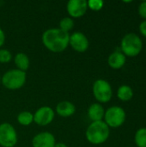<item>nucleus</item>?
Returning a JSON list of instances; mask_svg holds the SVG:
<instances>
[{
    "label": "nucleus",
    "mask_w": 146,
    "mask_h": 147,
    "mask_svg": "<svg viewBox=\"0 0 146 147\" xmlns=\"http://www.w3.org/2000/svg\"><path fill=\"white\" fill-rule=\"evenodd\" d=\"M117 96L120 101H130L133 96V90L128 85H121L117 91Z\"/></svg>",
    "instance_id": "obj_16"
},
{
    "label": "nucleus",
    "mask_w": 146,
    "mask_h": 147,
    "mask_svg": "<svg viewBox=\"0 0 146 147\" xmlns=\"http://www.w3.org/2000/svg\"><path fill=\"white\" fill-rule=\"evenodd\" d=\"M69 45L76 52L83 53V52L87 51V49L89 48V41L87 36L83 33L77 31L70 35Z\"/></svg>",
    "instance_id": "obj_9"
},
{
    "label": "nucleus",
    "mask_w": 146,
    "mask_h": 147,
    "mask_svg": "<svg viewBox=\"0 0 146 147\" xmlns=\"http://www.w3.org/2000/svg\"><path fill=\"white\" fill-rule=\"evenodd\" d=\"M105 110L101 103H93L88 109V117L94 121H102L104 118Z\"/></svg>",
    "instance_id": "obj_14"
},
{
    "label": "nucleus",
    "mask_w": 146,
    "mask_h": 147,
    "mask_svg": "<svg viewBox=\"0 0 146 147\" xmlns=\"http://www.w3.org/2000/svg\"><path fill=\"white\" fill-rule=\"evenodd\" d=\"M93 95L97 102L101 103L109 102L113 96L110 84L104 79H97L93 84Z\"/></svg>",
    "instance_id": "obj_6"
},
{
    "label": "nucleus",
    "mask_w": 146,
    "mask_h": 147,
    "mask_svg": "<svg viewBox=\"0 0 146 147\" xmlns=\"http://www.w3.org/2000/svg\"><path fill=\"white\" fill-rule=\"evenodd\" d=\"M12 59L11 53L7 49H0V63L6 64Z\"/></svg>",
    "instance_id": "obj_21"
},
{
    "label": "nucleus",
    "mask_w": 146,
    "mask_h": 147,
    "mask_svg": "<svg viewBox=\"0 0 146 147\" xmlns=\"http://www.w3.org/2000/svg\"><path fill=\"white\" fill-rule=\"evenodd\" d=\"M4 41H5V34L3 30L0 28V47L4 44Z\"/></svg>",
    "instance_id": "obj_24"
},
{
    "label": "nucleus",
    "mask_w": 146,
    "mask_h": 147,
    "mask_svg": "<svg viewBox=\"0 0 146 147\" xmlns=\"http://www.w3.org/2000/svg\"><path fill=\"white\" fill-rule=\"evenodd\" d=\"M15 65L18 70L25 71H28L30 65V60L28 56L24 53H17L14 59Z\"/></svg>",
    "instance_id": "obj_15"
},
{
    "label": "nucleus",
    "mask_w": 146,
    "mask_h": 147,
    "mask_svg": "<svg viewBox=\"0 0 146 147\" xmlns=\"http://www.w3.org/2000/svg\"><path fill=\"white\" fill-rule=\"evenodd\" d=\"M109 134V127L103 121L91 122L85 133L87 140L92 145L103 144L108 140Z\"/></svg>",
    "instance_id": "obj_2"
},
{
    "label": "nucleus",
    "mask_w": 146,
    "mask_h": 147,
    "mask_svg": "<svg viewBox=\"0 0 146 147\" xmlns=\"http://www.w3.org/2000/svg\"><path fill=\"white\" fill-rule=\"evenodd\" d=\"M54 116L55 112L52 108L43 106L39 108L34 114V122L40 127H45L49 125L53 121Z\"/></svg>",
    "instance_id": "obj_8"
},
{
    "label": "nucleus",
    "mask_w": 146,
    "mask_h": 147,
    "mask_svg": "<svg viewBox=\"0 0 146 147\" xmlns=\"http://www.w3.org/2000/svg\"><path fill=\"white\" fill-rule=\"evenodd\" d=\"M88 4L86 0H70L66 5V10L71 17L79 18L86 13Z\"/></svg>",
    "instance_id": "obj_10"
},
{
    "label": "nucleus",
    "mask_w": 146,
    "mask_h": 147,
    "mask_svg": "<svg viewBox=\"0 0 146 147\" xmlns=\"http://www.w3.org/2000/svg\"><path fill=\"white\" fill-rule=\"evenodd\" d=\"M55 144V137L49 132L40 133L36 134L32 140L33 147H54Z\"/></svg>",
    "instance_id": "obj_11"
},
{
    "label": "nucleus",
    "mask_w": 146,
    "mask_h": 147,
    "mask_svg": "<svg viewBox=\"0 0 146 147\" xmlns=\"http://www.w3.org/2000/svg\"><path fill=\"white\" fill-rule=\"evenodd\" d=\"M126 112L119 106H113L105 110L104 114V122L108 127L116 128L122 126L126 121Z\"/></svg>",
    "instance_id": "obj_5"
},
{
    "label": "nucleus",
    "mask_w": 146,
    "mask_h": 147,
    "mask_svg": "<svg viewBox=\"0 0 146 147\" xmlns=\"http://www.w3.org/2000/svg\"><path fill=\"white\" fill-rule=\"evenodd\" d=\"M88 8L94 11H99L102 9L104 3L102 0H89L87 1Z\"/></svg>",
    "instance_id": "obj_20"
},
{
    "label": "nucleus",
    "mask_w": 146,
    "mask_h": 147,
    "mask_svg": "<svg viewBox=\"0 0 146 147\" xmlns=\"http://www.w3.org/2000/svg\"><path fill=\"white\" fill-rule=\"evenodd\" d=\"M70 41V34L59 28L46 29L42 34V43L49 51L52 53H61L65 51Z\"/></svg>",
    "instance_id": "obj_1"
},
{
    "label": "nucleus",
    "mask_w": 146,
    "mask_h": 147,
    "mask_svg": "<svg viewBox=\"0 0 146 147\" xmlns=\"http://www.w3.org/2000/svg\"><path fill=\"white\" fill-rule=\"evenodd\" d=\"M139 16L142 18L146 19V1L142 2L139 4Z\"/></svg>",
    "instance_id": "obj_22"
},
{
    "label": "nucleus",
    "mask_w": 146,
    "mask_h": 147,
    "mask_svg": "<svg viewBox=\"0 0 146 147\" xmlns=\"http://www.w3.org/2000/svg\"><path fill=\"white\" fill-rule=\"evenodd\" d=\"M17 121L22 126H29L34 122V115L28 111H22L17 115Z\"/></svg>",
    "instance_id": "obj_17"
},
{
    "label": "nucleus",
    "mask_w": 146,
    "mask_h": 147,
    "mask_svg": "<svg viewBox=\"0 0 146 147\" xmlns=\"http://www.w3.org/2000/svg\"><path fill=\"white\" fill-rule=\"evenodd\" d=\"M17 133L15 127L8 122L0 124V146L2 147H14L17 143Z\"/></svg>",
    "instance_id": "obj_7"
},
{
    "label": "nucleus",
    "mask_w": 146,
    "mask_h": 147,
    "mask_svg": "<svg viewBox=\"0 0 146 147\" xmlns=\"http://www.w3.org/2000/svg\"><path fill=\"white\" fill-rule=\"evenodd\" d=\"M54 147H68L65 143H61V142H59V143H56L55 144V146Z\"/></svg>",
    "instance_id": "obj_25"
},
{
    "label": "nucleus",
    "mask_w": 146,
    "mask_h": 147,
    "mask_svg": "<svg viewBox=\"0 0 146 147\" xmlns=\"http://www.w3.org/2000/svg\"><path fill=\"white\" fill-rule=\"evenodd\" d=\"M56 113L64 118L70 117L73 115L76 112V106L69 101L59 102L56 106Z\"/></svg>",
    "instance_id": "obj_12"
},
{
    "label": "nucleus",
    "mask_w": 146,
    "mask_h": 147,
    "mask_svg": "<svg viewBox=\"0 0 146 147\" xmlns=\"http://www.w3.org/2000/svg\"><path fill=\"white\" fill-rule=\"evenodd\" d=\"M139 31L142 34V35L146 37V20L139 24Z\"/></svg>",
    "instance_id": "obj_23"
},
{
    "label": "nucleus",
    "mask_w": 146,
    "mask_h": 147,
    "mask_svg": "<svg viewBox=\"0 0 146 147\" xmlns=\"http://www.w3.org/2000/svg\"><path fill=\"white\" fill-rule=\"evenodd\" d=\"M0 84H1V76H0Z\"/></svg>",
    "instance_id": "obj_26"
},
{
    "label": "nucleus",
    "mask_w": 146,
    "mask_h": 147,
    "mask_svg": "<svg viewBox=\"0 0 146 147\" xmlns=\"http://www.w3.org/2000/svg\"><path fill=\"white\" fill-rule=\"evenodd\" d=\"M134 141L138 147H146V127L139 128L136 132Z\"/></svg>",
    "instance_id": "obj_18"
},
{
    "label": "nucleus",
    "mask_w": 146,
    "mask_h": 147,
    "mask_svg": "<svg viewBox=\"0 0 146 147\" xmlns=\"http://www.w3.org/2000/svg\"><path fill=\"white\" fill-rule=\"evenodd\" d=\"M74 28V21L71 17H64L59 22V28L61 30L69 33Z\"/></svg>",
    "instance_id": "obj_19"
},
{
    "label": "nucleus",
    "mask_w": 146,
    "mask_h": 147,
    "mask_svg": "<svg viewBox=\"0 0 146 147\" xmlns=\"http://www.w3.org/2000/svg\"><path fill=\"white\" fill-rule=\"evenodd\" d=\"M126 58L121 53V51H115L112 53L108 59V65L111 68L115 69V70H118L123 67L124 65L126 64Z\"/></svg>",
    "instance_id": "obj_13"
},
{
    "label": "nucleus",
    "mask_w": 146,
    "mask_h": 147,
    "mask_svg": "<svg viewBox=\"0 0 146 147\" xmlns=\"http://www.w3.org/2000/svg\"><path fill=\"white\" fill-rule=\"evenodd\" d=\"M27 74L18 69H12L6 71L1 78L2 84L8 90H15L21 89L26 83Z\"/></svg>",
    "instance_id": "obj_3"
},
{
    "label": "nucleus",
    "mask_w": 146,
    "mask_h": 147,
    "mask_svg": "<svg viewBox=\"0 0 146 147\" xmlns=\"http://www.w3.org/2000/svg\"><path fill=\"white\" fill-rule=\"evenodd\" d=\"M143 48V43L139 35L133 33L126 34L120 43L121 53L125 56L135 57L140 53Z\"/></svg>",
    "instance_id": "obj_4"
}]
</instances>
